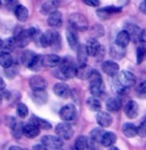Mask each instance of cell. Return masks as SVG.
<instances>
[{
    "mask_svg": "<svg viewBox=\"0 0 146 150\" xmlns=\"http://www.w3.org/2000/svg\"><path fill=\"white\" fill-rule=\"evenodd\" d=\"M59 70L56 75H58L59 79L67 80V79H72L76 77L77 74V66L74 60L70 57H66L64 59H61L59 63Z\"/></svg>",
    "mask_w": 146,
    "mask_h": 150,
    "instance_id": "obj_1",
    "label": "cell"
},
{
    "mask_svg": "<svg viewBox=\"0 0 146 150\" xmlns=\"http://www.w3.org/2000/svg\"><path fill=\"white\" fill-rule=\"evenodd\" d=\"M40 33L38 28L31 27L28 29H21L17 33H15V36L13 37L15 40V45L19 48H25L30 42L34 39L36 35Z\"/></svg>",
    "mask_w": 146,
    "mask_h": 150,
    "instance_id": "obj_2",
    "label": "cell"
},
{
    "mask_svg": "<svg viewBox=\"0 0 146 150\" xmlns=\"http://www.w3.org/2000/svg\"><path fill=\"white\" fill-rule=\"evenodd\" d=\"M33 41H35L41 47L46 48L49 47V46L55 45L58 41H60V35L55 30H48L43 34L38 33L34 37Z\"/></svg>",
    "mask_w": 146,
    "mask_h": 150,
    "instance_id": "obj_3",
    "label": "cell"
},
{
    "mask_svg": "<svg viewBox=\"0 0 146 150\" xmlns=\"http://www.w3.org/2000/svg\"><path fill=\"white\" fill-rule=\"evenodd\" d=\"M89 91H91L93 96H101L104 93V83L99 73L94 70L91 73V77L89 78Z\"/></svg>",
    "mask_w": 146,
    "mask_h": 150,
    "instance_id": "obj_4",
    "label": "cell"
},
{
    "mask_svg": "<svg viewBox=\"0 0 146 150\" xmlns=\"http://www.w3.org/2000/svg\"><path fill=\"white\" fill-rule=\"evenodd\" d=\"M70 27L74 28L76 31H86L89 27V23L86 17L81 13H73L69 16Z\"/></svg>",
    "mask_w": 146,
    "mask_h": 150,
    "instance_id": "obj_5",
    "label": "cell"
},
{
    "mask_svg": "<svg viewBox=\"0 0 146 150\" xmlns=\"http://www.w3.org/2000/svg\"><path fill=\"white\" fill-rule=\"evenodd\" d=\"M41 143L46 149H61L64 146V140L55 135H44L41 138Z\"/></svg>",
    "mask_w": 146,
    "mask_h": 150,
    "instance_id": "obj_6",
    "label": "cell"
},
{
    "mask_svg": "<svg viewBox=\"0 0 146 150\" xmlns=\"http://www.w3.org/2000/svg\"><path fill=\"white\" fill-rule=\"evenodd\" d=\"M55 130H56L57 135L59 137H61L63 140H69V139H71L74 135V129L68 121L57 124Z\"/></svg>",
    "mask_w": 146,
    "mask_h": 150,
    "instance_id": "obj_7",
    "label": "cell"
},
{
    "mask_svg": "<svg viewBox=\"0 0 146 150\" xmlns=\"http://www.w3.org/2000/svg\"><path fill=\"white\" fill-rule=\"evenodd\" d=\"M86 49L89 56H91V57H99V58L101 53L104 51L103 47L99 44L96 38H91L89 40H88V42L86 44Z\"/></svg>",
    "mask_w": 146,
    "mask_h": 150,
    "instance_id": "obj_8",
    "label": "cell"
},
{
    "mask_svg": "<svg viewBox=\"0 0 146 150\" xmlns=\"http://www.w3.org/2000/svg\"><path fill=\"white\" fill-rule=\"evenodd\" d=\"M60 117L63 119L64 121H73L75 120L77 117V109L76 106L73 103H68V105H64L62 108L60 109Z\"/></svg>",
    "mask_w": 146,
    "mask_h": 150,
    "instance_id": "obj_9",
    "label": "cell"
},
{
    "mask_svg": "<svg viewBox=\"0 0 146 150\" xmlns=\"http://www.w3.org/2000/svg\"><path fill=\"white\" fill-rule=\"evenodd\" d=\"M117 81L120 83V85L123 86L125 88H131L136 83V77L128 71H121L117 76Z\"/></svg>",
    "mask_w": 146,
    "mask_h": 150,
    "instance_id": "obj_10",
    "label": "cell"
},
{
    "mask_svg": "<svg viewBox=\"0 0 146 150\" xmlns=\"http://www.w3.org/2000/svg\"><path fill=\"white\" fill-rule=\"evenodd\" d=\"M101 70L109 77H115L119 72V65L113 61H104L101 64Z\"/></svg>",
    "mask_w": 146,
    "mask_h": 150,
    "instance_id": "obj_11",
    "label": "cell"
},
{
    "mask_svg": "<svg viewBox=\"0 0 146 150\" xmlns=\"http://www.w3.org/2000/svg\"><path fill=\"white\" fill-rule=\"evenodd\" d=\"M47 81L41 76H33L29 80V86L32 91H45L47 88Z\"/></svg>",
    "mask_w": 146,
    "mask_h": 150,
    "instance_id": "obj_12",
    "label": "cell"
},
{
    "mask_svg": "<svg viewBox=\"0 0 146 150\" xmlns=\"http://www.w3.org/2000/svg\"><path fill=\"white\" fill-rule=\"evenodd\" d=\"M47 23L50 27L52 28H60L63 24V16L62 13L58 10L52 12V13L49 14Z\"/></svg>",
    "mask_w": 146,
    "mask_h": 150,
    "instance_id": "obj_13",
    "label": "cell"
},
{
    "mask_svg": "<svg viewBox=\"0 0 146 150\" xmlns=\"http://www.w3.org/2000/svg\"><path fill=\"white\" fill-rule=\"evenodd\" d=\"M96 119L101 127H108L112 124V116L106 111H97Z\"/></svg>",
    "mask_w": 146,
    "mask_h": 150,
    "instance_id": "obj_14",
    "label": "cell"
},
{
    "mask_svg": "<svg viewBox=\"0 0 146 150\" xmlns=\"http://www.w3.org/2000/svg\"><path fill=\"white\" fill-rule=\"evenodd\" d=\"M94 143L89 137L81 135L76 139L75 142V148L77 150H86V149H93Z\"/></svg>",
    "mask_w": 146,
    "mask_h": 150,
    "instance_id": "obj_15",
    "label": "cell"
},
{
    "mask_svg": "<svg viewBox=\"0 0 146 150\" xmlns=\"http://www.w3.org/2000/svg\"><path fill=\"white\" fill-rule=\"evenodd\" d=\"M53 91L56 96L61 98H68L71 95V91L69 86L64 83H58L54 86Z\"/></svg>",
    "mask_w": 146,
    "mask_h": 150,
    "instance_id": "obj_16",
    "label": "cell"
},
{
    "mask_svg": "<svg viewBox=\"0 0 146 150\" xmlns=\"http://www.w3.org/2000/svg\"><path fill=\"white\" fill-rule=\"evenodd\" d=\"M61 61V58L58 55L55 54H50V55H45L42 57V64L43 67L45 68H55L59 65Z\"/></svg>",
    "mask_w": 146,
    "mask_h": 150,
    "instance_id": "obj_17",
    "label": "cell"
},
{
    "mask_svg": "<svg viewBox=\"0 0 146 150\" xmlns=\"http://www.w3.org/2000/svg\"><path fill=\"white\" fill-rule=\"evenodd\" d=\"M121 12V8L116 6H108V7H104V8L99 9L96 11V14L99 16V18H101L102 20H106L109 17L111 14H115V13H120Z\"/></svg>",
    "mask_w": 146,
    "mask_h": 150,
    "instance_id": "obj_18",
    "label": "cell"
},
{
    "mask_svg": "<svg viewBox=\"0 0 146 150\" xmlns=\"http://www.w3.org/2000/svg\"><path fill=\"white\" fill-rule=\"evenodd\" d=\"M59 6H60V2L58 0H48L41 6V13L44 15H49L52 12L56 11L59 8Z\"/></svg>",
    "mask_w": 146,
    "mask_h": 150,
    "instance_id": "obj_19",
    "label": "cell"
},
{
    "mask_svg": "<svg viewBox=\"0 0 146 150\" xmlns=\"http://www.w3.org/2000/svg\"><path fill=\"white\" fill-rule=\"evenodd\" d=\"M139 112V108L135 101L130 100L124 106V113L128 118H135Z\"/></svg>",
    "mask_w": 146,
    "mask_h": 150,
    "instance_id": "obj_20",
    "label": "cell"
},
{
    "mask_svg": "<svg viewBox=\"0 0 146 150\" xmlns=\"http://www.w3.org/2000/svg\"><path fill=\"white\" fill-rule=\"evenodd\" d=\"M93 72H94V69H91V67H89V65L86 64L80 65L79 67H77L76 77H78L81 80H89V78L91 77Z\"/></svg>",
    "mask_w": 146,
    "mask_h": 150,
    "instance_id": "obj_21",
    "label": "cell"
},
{
    "mask_svg": "<svg viewBox=\"0 0 146 150\" xmlns=\"http://www.w3.org/2000/svg\"><path fill=\"white\" fill-rule=\"evenodd\" d=\"M23 135H25L27 138H35L36 136L39 135L40 128L37 125L33 123H28L23 125Z\"/></svg>",
    "mask_w": 146,
    "mask_h": 150,
    "instance_id": "obj_22",
    "label": "cell"
},
{
    "mask_svg": "<svg viewBox=\"0 0 146 150\" xmlns=\"http://www.w3.org/2000/svg\"><path fill=\"white\" fill-rule=\"evenodd\" d=\"M66 36H67V40H68V43L70 45V47L72 49H77V47L79 46V39H78V35H77V32L74 28H68L66 32Z\"/></svg>",
    "mask_w": 146,
    "mask_h": 150,
    "instance_id": "obj_23",
    "label": "cell"
},
{
    "mask_svg": "<svg viewBox=\"0 0 146 150\" xmlns=\"http://www.w3.org/2000/svg\"><path fill=\"white\" fill-rule=\"evenodd\" d=\"M14 13L16 18L19 20L20 22H25L27 21L28 17H29V11L24 5L18 4L14 9Z\"/></svg>",
    "mask_w": 146,
    "mask_h": 150,
    "instance_id": "obj_24",
    "label": "cell"
},
{
    "mask_svg": "<svg viewBox=\"0 0 146 150\" xmlns=\"http://www.w3.org/2000/svg\"><path fill=\"white\" fill-rule=\"evenodd\" d=\"M106 105L108 111H111V112H116V111H118L121 108V101L116 96H111V98H109L106 100Z\"/></svg>",
    "mask_w": 146,
    "mask_h": 150,
    "instance_id": "obj_25",
    "label": "cell"
},
{
    "mask_svg": "<svg viewBox=\"0 0 146 150\" xmlns=\"http://www.w3.org/2000/svg\"><path fill=\"white\" fill-rule=\"evenodd\" d=\"M117 137H116V134L112 131H108V132H106L104 131L103 135L101 137V144L102 146H106V147H109L111 145H113L116 141Z\"/></svg>",
    "mask_w": 146,
    "mask_h": 150,
    "instance_id": "obj_26",
    "label": "cell"
},
{
    "mask_svg": "<svg viewBox=\"0 0 146 150\" xmlns=\"http://www.w3.org/2000/svg\"><path fill=\"white\" fill-rule=\"evenodd\" d=\"M129 42H130V36L126 30L120 31L117 34L116 39H115V44H117L122 48H126L127 45L129 44Z\"/></svg>",
    "mask_w": 146,
    "mask_h": 150,
    "instance_id": "obj_27",
    "label": "cell"
},
{
    "mask_svg": "<svg viewBox=\"0 0 146 150\" xmlns=\"http://www.w3.org/2000/svg\"><path fill=\"white\" fill-rule=\"evenodd\" d=\"M30 122L37 125L40 129H45V130H49V129L52 128V124L49 121L45 120L43 118H40L36 115H32V117L30 118Z\"/></svg>",
    "mask_w": 146,
    "mask_h": 150,
    "instance_id": "obj_28",
    "label": "cell"
},
{
    "mask_svg": "<svg viewBox=\"0 0 146 150\" xmlns=\"http://www.w3.org/2000/svg\"><path fill=\"white\" fill-rule=\"evenodd\" d=\"M77 52H78V63L79 66L86 64V60H88V52L86 49V45L80 44L77 47Z\"/></svg>",
    "mask_w": 146,
    "mask_h": 150,
    "instance_id": "obj_29",
    "label": "cell"
},
{
    "mask_svg": "<svg viewBox=\"0 0 146 150\" xmlns=\"http://www.w3.org/2000/svg\"><path fill=\"white\" fill-rule=\"evenodd\" d=\"M32 98L35 103L41 105L46 103V101L48 100V95L45 93V91H34Z\"/></svg>",
    "mask_w": 146,
    "mask_h": 150,
    "instance_id": "obj_30",
    "label": "cell"
},
{
    "mask_svg": "<svg viewBox=\"0 0 146 150\" xmlns=\"http://www.w3.org/2000/svg\"><path fill=\"white\" fill-rule=\"evenodd\" d=\"M125 55V48H122L117 44H113L111 47V56L113 59L120 60Z\"/></svg>",
    "mask_w": 146,
    "mask_h": 150,
    "instance_id": "obj_31",
    "label": "cell"
},
{
    "mask_svg": "<svg viewBox=\"0 0 146 150\" xmlns=\"http://www.w3.org/2000/svg\"><path fill=\"white\" fill-rule=\"evenodd\" d=\"M13 65V58L10 55V53L1 52L0 53V66L5 69L12 67Z\"/></svg>",
    "mask_w": 146,
    "mask_h": 150,
    "instance_id": "obj_32",
    "label": "cell"
},
{
    "mask_svg": "<svg viewBox=\"0 0 146 150\" xmlns=\"http://www.w3.org/2000/svg\"><path fill=\"white\" fill-rule=\"evenodd\" d=\"M122 132H123V134L126 137L131 138V137H134L135 135H137V128L133 123L127 122V123H124L123 126H122Z\"/></svg>",
    "mask_w": 146,
    "mask_h": 150,
    "instance_id": "obj_33",
    "label": "cell"
},
{
    "mask_svg": "<svg viewBox=\"0 0 146 150\" xmlns=\"http://www.w3.org/2000/svg\"><path fill=\"white\" fill-rule=\"evenodd\" d=\"M86 105L91 111H99L101 108V101L96 98V96H91L86 100Z\"/></svg>",
    "mask_w": 146,
    "mask_h": 150,
    "instance_id": "obj_34",
    "label": "cell"
},
{
    "mask_svg": "<svg viewBox=\"0 0 146 150\" xmlns=\"http://www.w3.org/2000/svg\"><path fill=\"white\" fill-rule=\"evenodd\" d=\"M35 52H33V51H30V50H27L25 51V52L22 53V56H21V61L23 63V65L26 66L28 68L30 66V64L32 63L33 59L35 58Z\"/></svg>",
    "mask_w": 146,
    "mask_h": 150,
    "instance_id": "obj_35",
    "label": "cell"
},
{
    "mask_svg": "<svg viewBox=\"0 0 146 150\" xmlns=\"http://www.w3.org/2000/svg\"><path fill=\"white\" fill-rule=\"evenodd\" d=\"M15 46H16L15 45V40H14V38L12 37V38H8V39L2 41V45L0 49H2V52L11 53L12 51L14 50Z\"/></svg>",
    "mask_w": 146,
    "mask_h": 150,
    "instance_id": "obj_36",
    "label": "cell"
},
{
    "mask_svg": "<svg viewBox=\"0 0 146 150\" xmlns=\"http://www.w3.org/2000/svg\"><path fill=\"white\" fill-rule=\"evenodd\" d=\"M104 130L101 128H94L91 131V140L93 141V143H101V137L103 135Z\"/></svg>",
    "mask_w": 146,
    "mask_h": 150,
    "instance_id": "obj_37",
    "label": "cell"
},
{
    "mask_svg": "<svg viewBox=\"0 0 146 150\" xmlns=\"http://www.w3.org/2000/svg\"><path fill=\"white\" fill-rule=\"evenodd\" d=\"M127 32H128L129 36H130V39L134 40V41H137V40H139V36H140V29L138 28L137 26H135V25H128L127 26Z\"/></svg>",
    "mask_w": 146,
    "mask_h": 150,
    "instance_id": "obj_38",
    "label": "cell"
},
{
    "mask_svg": "<svg viewBox=\"0 0 146 150\" xmlns=\"http://www.w3.org/2000/svg\"><path fill=\"white\" fill-rule=\"evenodd\" d=\"M43 67V64H42V57L40 55H37L36 54L35 58L33 59L32 63L30 64V66L28 68L30 69L31 71H35V72H38L40 71V69Z\"/></svg>",
    "mask_w": 146,
    "mask_h": 150,
    "instance_id": "obj_39",
    "label": "cell"
},
{
    "mask_svg": "<svg viewBox=\"0 0 146 150\" xmlns=\"http://www.w3.org/2000/svg\"><path fill=\"white\" fill-rule=\"evenodd\" d=\"M12 130V135H13L14 138L19 139L21 138V136L23 135V123L22 122H17L14 124L13 126L11 127Z\"/></svg>",
    "mask_w": 146,
    "mask_h": 150,
    "instance_id": "obj_40",
    "label": "cell"
},
{
    "mask_svg": "<svg viewBox=\"0 0 146 150\" xmlns=\"http://www.w3.org/2000/svg\"><path fill=\"white\" fill-rule=\"evenodd\" d=\"M16 111H17L18 116H19V117H21V118L27 117L28 113H29V109H28V106L25 105V103H18Z\"/></svg>",
    "mask_w": 146,
    "mask_h": 150,
    "instance_id": "obj_41",
    "label": "cell"
},
{
    "mask_svg": "<svg viewBox=\"0 0 146 150\" xmlns=\"http://www.w3.org/2000/svg\"><path fill=\"white\" fill-rule=\"evenodd\" d=\"M136 96L140 98H146V81L140 83L136 86Z\"/></svg>",
    "mask_w": 146,
    "mask_h": 150,
    "instance_id": "obj_42",
    "label": "cell"
},
{
    "mask_svg": "<svg viewBox=\"0 0 146 150\" xmlns=\"http://www.w3.org/2000/svg\"><path fill=\"white\" fill-rule=\"evenodd\" d=\"M146 56V49L143 46L137 48V53H136V59H137V64H141L144 60V57Z\"/></svg>",
    "mask_w": 146,
    "mask_h": 150,
    "instance_id": "obj_43",
    "label": "cell"
},
{
    "mask_svg": "<svg viewBox=\"0 0 146 150\" xmlns=\"http://www.w3.org/2000/svg\"><path fill=\"white\" fill-rule=\"evenodd\" d=\"M136 128H137V135H139L140 137H146V120L142 121Z\"/></svg>",
    "mask_w": 146,
    "mask_h": 150,
    "instance_id": "obj_44",
    "label": "cell"
},
{
    "mask_svg": "<svg viewBox=\"0 0 146 150\" xmlns=\"http://www.w3.org/2000/svg\"><path fill=\"white\" fill-rule=\"evenodd\" d=\"M113 85H112V88H113V91H115L116 93H119V95H121V93H123L125 91V88L123 86L120 85V83L118 81H116V82L112 83Z\"/></svg>",
    "mask_w": 146,
    "mask_h": 150,
    "instance_id": "obj_45",
    "label": "cell"
},
{
    "mask_svg": "<svg viewBox=\"0 0 146 150\" xmlns=\"http://www.w3.org/2000/svg\"><path fill=\"white\" fill-rule=\"evenodd\" d=\"M4 4H5V6H6L7 9L14 11L15 7L18 5V1L17 0H4Z\"/></svg>",
    "mask_w": 146,
    "mask_h": 150,
    "instance_id": "obj_46",
    "label": "cell"
},
{
    "mask_svg": "<svg viewBox=\"0 0 146 150\" xmlns=\"http://www.w3.org/2000/svg\"><path fill=\"white\" fill-rule=\"evenodd\" d=\"M91 29H93L91 30V34L94 32L96 33V34L94 35V37H101L103 35V28H102L101 26H99V25H96V26H94Z\"/></svg>",
    "mask_w": 146,
    "mask_h": 150,
    "instance_id": "obj_47",
    "label": "cell"
},
{
    "mask_svg": "<svg viewBox=\"0 0 146 150\" xmlns=\"http://www.w3.org/2000/svg\"><path fill=\"white\" fill-rule=\"evenodd\" d=\"M86 5L88 6H91V7H97L99 6L101 4V1L99 0H82Z\"/></svg>",
    "mask_w": 146,
    "mask_h": 150,
    "instance_id": "obj_48",
    "label": "cell"
},
{
    "mask_svg": "<svg viewBox=\"0 0 146 150\" xmlns=\"http://www.w3.org/2000/svg\"><path fill=\"white\" fill-rule=\"evenodd\" d=\"M139 41L146 45V28H145V29L141 30V32H140Z\"/></svg>",
    "mask_w": 146,
    "mask_h": 150,
    "instance_id": "obj_49",
    "label": "cell"
},
{
    "mask_svg": "<svg viewBox=\"0 0 146 150\" xmlns=\"http://www.w3.org/2000/svg\"><path fill=\"white\" fill-rule=\"evenodd\" d=\"M139 10H140V12H141V13L146 14V0H143L141 3H140Z\"/></svg>",
    "mask_w": 146,
    "mask_h": 150,
    "instance_id": "obj_50",
    "label": "cell"
},
{
    "mask_svg": "<svg viewBox=\"0 0 146 150\" xmlns=\"http://www.w3.org/2000/svg\"><path fill=\"white\" fill-rule=\"evenodd\" d=\"M6 86V83H5L4 80L2 78H0V91H3Z\"/></svg>",
    "mask_w": 146,
    "mask_h": 150,
    "instance_id": "obj_51",
    "label": "cell"
},
{
    "mask_svg": "<svg viewBox=\"0 0 146 150\" xmlns=\"http://www.w3.org/2000/svg\"><path fill=\"white\" fill-rule=\"evenodd\" d=\"M33 149H35V150H45V146L43 145V144H40V145H35V146H33Z\"/></svg>",
    "mask_w": 146,
    "mask_h": 150,
    "instance_id": "obj_52",
    "label": "cell"
},
{
    "mask_svg": "<svg viewBox=\"0 0 146 150\" xmlns=\"http://www.w3.org/2000/svg\"><path fill=\"white\" fill-rule=\"evenodd\" d=\"M10 150H22L23 148H21V147H19V146H11V147H10V148H9Z\"/></svg>",
    "mask_w": 146,
    "mask_h": 150,
    "instance_id": "obj_53",
    "label": "cell"
},
{
    "mask_svg": "<svg viewBox=\"0 0 146 150\" xmlns=\"http://www.w3.org/2000/svg\"><path fill=\"white\" fill-rule=\"evenodd\" d=\"M109 147H111V148H109V149H111V150H118V148H117V147H115V146H109Z\"/></svg>",
    "mask_w": 146,
    "mask_h": 150,
    "instance_id": "obj_54",
    "label": "cell"
},
{
    "mask_svg": "<svg viewBox=\"0 0 146 150\" xmlns=\"http://www.w3.org/2000/svg\"><path fill=\"white\" fill-rule=\"evenodd\" d=\"M2 103V96H1V95H0V105Z\"/></svg>",
    "mask_w": 146,
    "mask_h": 150,
    "instance_id": "obj_55",
    "label": "cell"
},
{
    "mask_svg": "<svg viewBox=\"0 0 146 150\" xmlns=\"http://www.w3.org/2000/svg\"><path fill=\"white\" fill-rule=\"evenodd\" d=\"M1 45H2V40L0 39V48H1Z\"/></svg>",
    "mask_w": 146,
    "mask_h": 150,
    "instance_id": "obj_56",
    "label": "cell"
},
{
    "mask_svg": "<svg viewBox=\"0 0 146 150\" xmlns=\"http://www.w3.org/2000/svg\"><path fill=\"white\" fill-rule=\"evenodd\" d=\"M1 4H2V2H1V0H0V6H1Z\"/></svg>",
    "mask_w": 146,
    "mask_h": 150,
    "instance_id": "obj_57",
    "label": "cell"
}]
</instances>
